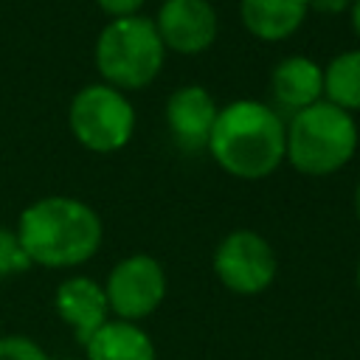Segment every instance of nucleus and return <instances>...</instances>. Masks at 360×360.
Instances as JSON below:
<instances>
[{
  "instance_id": "f257e3e1",
  "label": "nucleus",
  "mask_w": 360,
  "mask_h": 360,
  "mask_svg": "<svg viewBox=\"0 0 360 360\" xmlns=\"http://www.w3.org/2000/svg\"><path fill=\"white\" fill-rule=\"evenodd\" d=\"M14 231L31 264L45 270L87 264L104 239V225L96 208L68 194H48L25 205Z\"/></svg>"
},
{
  "instance_id": "f03ea898",
  "label": "nucleus",
  "mask_w": 360,
  "mask_h": 360,
  "mask_svg": "<svg viewBox=\"0 0 360 360\" xmlns=\"http://www.w3.org/2000/svg\"><path fill=\"white\" fill-rule=\"evenodd\" d=\"M205 152L236 180H264L287 158V121L256 98L219 107Z\"/></svg>"
},
{
  "instance_id": "7ed1b4c3",
  "label": "nucleus",
  "mask_w": 360,
  "mask_h": 360,
  "mask_svg": "<svg viewBox=\"0 0 360 360\" xmlns=\"http://www.w3.org/2000/svg\"><path fill=\"white\" fill-rule=\"evenodd\" d=\"M360 143L352 112L321 98L287 118V163L309 177H326L349 166Z\"/></svg>"
},
{
  "instance_id": "20e7f679",
  "label": "nucleus",
  "mask_w": 360,
  "mask_h": 360,
  "mask_svg": "<svg viewBox=\"0 0 360 360\" xmlns=\"http://www.w3.org/2000/svg\"><path fill=\"white\" fill-rule=\"evenodd\" d=\"M93 62L104 84L129 93L149 87L166 62V48L149 17L110 20L96 37Z\"/></svg>"
},
{
  "instance_id": "39448f33",
  "label": "nucleus",
  "mask_w": 360,
  "mask_h": 360,
  "mask_svg": "<svg viewBox=\"0 0 360 360\" xmlns=\"http://www.w3.org/2000/svg\"><path fill=\"white\" fill-rule=\"evenodd\" d=\"M68 127L79 146L96 155H112L132 141L135 107L127 93L93 82L76 90L68 107Z\"/></svg>"
},
{
  "instance_id": "423d86ee",
  "label": "nucleus",
  "mask_w": 360,
  "mask_h": 360,
  "mask_svg": "<svg viewBox=\"0 0 360 360\" xmlns=\"http://www.w3.org/2000/svg\"><path fill=\"white\" fill-rule=\"evenodd\" d=\"M219 284L236 295L264 292L278 273V259L273 245L253 228H236L219 239L211 259Z\"/></svg>"
},
{
  "instance_id": "0eeeda50",
  "label": "nucleus",
  "mask_w": 360,
  "mask_h": 360,
  "mask_svg": "<svg viewBox=\"0 0 360 360\" xmlns=\"http://www.w3.org/2000/svg\"><path fill=\"white\" fill-rule=\"evenodd\" d=\"M169 281L163 264L149 253H129L112 264L104 278V295L110 315L118 321L141 323L166 298Z\"/></svg>"
},
{
  "instance_id": "6e6552de",
  "label": "nucleus",
  "mask_w": 360,
  "mask_h": 360,
  "mask_svg": "<svg viewBox=\"0 0 360 360\" xmlns=\"http://www.w3.org/2000/svg\"><path fill=\"white\" fill-rule=\"evenodd\" d=\"M166 53L197 56L217 42L219 17L208 0H163L152 20Z\"/></svg>"
},
{
  "instance_id": "1a4fd4ad",
  "label": "nucleus",
  "mask_w": 360,
  "mask_h": 360,
  "mask_svg": "<svg viewBox=\"0 0 360 360\" xmlns=\"http://www.w3.org/2000/svg\"><path fill=\"white\" fill-rule=\"evenodd\" d=\"M53 309L79 346H84L110 321L104 284L90 276H70L59 281L53 292Z\"/></svg>"
},
{
  "instance_id": "9d476101",
  "label": "nucleus",
  "mask_w": 360,
  "mask_h": 360,
  "mask_svg": "<svg viewBox=\"0 0 360 360\" xmlns=\"http://www.w3.org/2000/svg\"><path fill=\"white\" fill-rule=\"evenodd\" d=\"M219 104L214 96L200 84H183L177 87L166 101V127L174 138V143L186 152H200L208 146L214 121H217Z\"/></svg>"
},
{
  "instance_id": "9b49d317",
  "label": "nucleus",
  "mask_w": 360,
  "mask_h": 360,
  "mask_svg": "<svg viewBox=\"0 0 360 360\" xmlns=\"http://www.w3.org/2000/svg\"><path fill=\"white\" fill-rule=\"evenodd\" d=\"M323 98V68L301 53L284 56L270 73V107L287 121L290 115Z\"/></svg>"
},
{
  "instance_id": "f8f14e48",
  "label": "nucleus",
  "mask_w": 360,
  "mask_h": 360,
  "mask_svg": "<svg viewBox=\"0 0 360 360\" xmlns=\"http://www.w3.org/2000/svg\"><path fill=\"white\" fill-rule=\"evenodd\" d=\"M307 0H239V17L250 37L284 42L307 22Z\"/></svg>"
},
{
  "instance_id": "ddd939ff",
  "label": "nucleus",
  "mask_w": 360,
  "mask_h": 360,
  "mask_svg": "<svg viewBox=\"0 0 360 360\" xmlns=\"http://www.w3.org/2000/svg\"><path fill=\"white\" fill-rule=\"evenodd\" d=\"M82 349L84 360H158L149 332L118 318H110Z\"/></svg>"
},
{
  "instance_id": "4468645a",
  "label": "nucleus",
  "mask_w": 360,
  "mask_h": 360,
  "mask_svg": "<svg viewBox=\"0 0 360 360\" xmlns=\"http://www.w3.org/2000/svg\"><path fill=\"white\" fill-rule=\"evenodd\" d=\"M323 98L346 112H360V48L340 51L323 68Z\"/></svg>"
},
{
  "instance_id": "2eb2a0df",
  "label": "nucleus",
  "mask_w": 360,
  "mask_h": 360,
  "mask_svg": "<svg viewBox=\"0 0 360 360\" xmlns=\"http://www.w3.org/2000/svg\"><path fill=\"white\" fill-rule=\"evenodd\" d=\"M28 267H34V264H31L28 253L22 250L17 231L0 225V281L3 278H11V276H20Z\"/></svg>"
},
{
  "instance_id": "dca6fc26",
  "label": "nucleus",
  "mask_w": 360,
  "mask_h": 360,
  "mask_svg": "<svg viewBox=\"0 0 360 360\" xmlns=\"http://www.w3.org/2000/svg\"><path fill=\"white\" fill-rule=\"evenodd\" d=\"M0 360H51V354L25 335H3L0 338Z\"/></svg>"
},
{
  "instance_id": "f3484780",
  "label": "nucleus",
  "mask_w": 360,
  "mask_h": 360,
  "mask_svg": "<svg viewBox=\"0 0 360 360\" xmlns=\"http://www.w3.org/2000/svg\"><path fill=\"white\" fill-rule=\"evenodd\" d=\"M146 0H96V6L110 17V20H124V17H135L141 14Z\"/></svg>"
},
{
  "instance_id": "a211bd4d",
  "label": "nucleus",
  "mask_w": 360,
  "mask_h": 360,
  "mask_svg": "<svg viewBox=\"0 0 360 360\" xmlns=\"http://www.w3.org/2000/svg\"><path fill=\"white\" fill-rule=\"evenodd\" d=\"M354 0H307L309 11H318V14H329V17H338V14H346L352 8Z\"/></svg>"
},
{
  "instance_id": "6ab92c4d",
  "label": "nucleus",
  "mask_w": 360,
  "mask_h": 360,
  "mask_svg": "<svg viewBox=\"0 0 360 360\" xmlns=\"http://www.w3.org/2000/svg\"><path fill=\"white\" fill-rule=\"evenodd\" d=\"M349 20H352V28H354V34H357V39H360V0L352 3V8H349Z\"/></svg>"
},
{
  "instance_id": "aec40b11",
  "label": "nucleus",
  "mask_w": 360,
  "mask_h": 360,
  "mask_svg": "<svg viewBox=\"0 0 360 360\" xmlns=\"http://www.w3.org/2000/svg\"><path fill=\"white\" fill-rule=\"evenodd\" d=\"M352 202H354V214H357V219H360V180H357V186H354V197H352Z\"/></svg>"
},
{
  "instance_id": "412c9836",
  "label": "nucleus",
  "mask_w": 360,
  "mask_h": 360,
  "mask_svg": "<svg viewBox=\"0 0 360 360\" xmlns=\"http://www.w3.org/2000/svg\"><path fill=\"white\" fill-rule=\"evenodd\" d=\"M357 290H360V259H357Z\"/></svg>"
}]
</instances>
